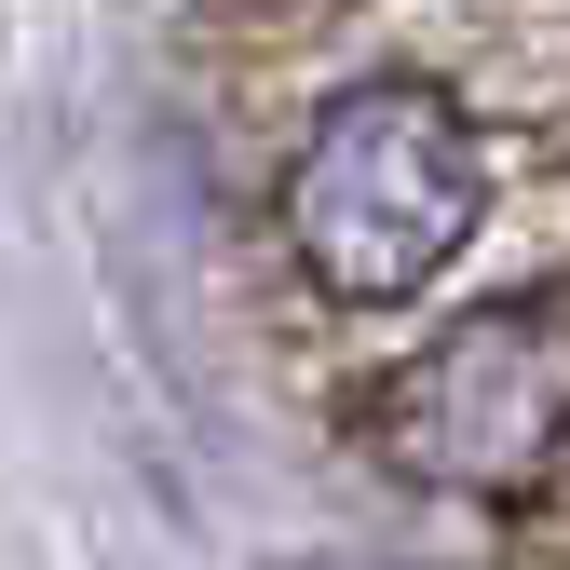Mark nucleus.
Returning a JSON list of instances; mask_svg holds the SVG:
<instances>
[{"label": "nucleus", "mask_w": 570, "mask_h": 570, "mask_svg": "<svg viewBox=\"0 0 570 570\" xmlns=\"http://www.w3.org/2000/svg\"><path fill=\"white\" fill-rule=\"evenodd\" d=\"M503 150L435 68H353L285 150V245L326 299H421L435 272L475 258Z\"/></svg>", "instance_id": "nucleus-1"}, {"label": "nucleus", "mask_w": 570, "mask_h": 570, "mask_svg": "<svg viewBox=\"0 0 570 570\" xmlns=\"http://www.w3.org/2000/svg\"><path fill=\"white\" fill-rule=\"evenodd\" d=\"M367 449L407 489H475V503H530L570 462V285H517L435 326L381 381Z\"/></svg>", "instance_id": "nucleus-2"}]
</instances>
